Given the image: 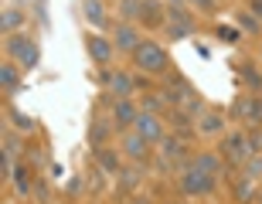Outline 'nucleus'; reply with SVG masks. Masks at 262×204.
I'll use <instances>...</instances> for the list:
<instances>
[{
    "label": "nucleus",
    "mask_w": 262,
    "mask_h": 204,
    "mask_svg": "<svg viewBox=\"0 0 262 204\" xmlns=\"http://www.w3.org/2000/svg\"><path fill=\"white\" fill-rule=\"evenodd\" d=\"M109 116H113L119 136H123V133H129V129H133L136 116H140V102H136V99H116V102H113V109H109Z\"/></svg>",
    "instance_id": "nucleus-18"
},
{
    "label": "nucleus",
    "mask_w": 262,
    "mask_h": 204,
    "mask_svg": "<svg viewBox=\"0 0 262 204\" xmlns=\"http://www.w3.org/2000/svg\"><path fill=\"white\" fill-rule=\"evenodd\" d=\"M174 191H177V197H187V201H208V197H214L222 191V177L184 167V170L174 174Z\"/></svg>",
    "instance_id": "nucleus-1"
},
{
    "label": "nucleus",
    "mask_w": 262,
    "mask_h": 204,
    "mask_svg": "<svg viewBox=\"0 0 262 204\" xmlns=\"http://www.w3.org/2000/svg\"><path fill=\"white\" fill-rule=\"evenodd\" d=\"M167 204H191L187 197H177V201H167Z\"/></svg>",
    "instance_id": "nucleus-42"
},
{
    "label": "nucleus",
    "mask_w": 262,
    "mask_h": 204,
    "mask_svg": "<svg viewBox=\"0 0 262 204\" xmlns=\"http://www.w3.org/2000/svg\"><path fill=\"white\" fill-rule=\"evenodd\" d=\"M201 31V20L191 7H167V28H164V38L167 41H184V38H194Z\"/></svg>",
    "instance_id": "nucleus-4"
},
{
    "label": "nucleus",
    "mask_w": 262,
    "mask_h": 204,
    "mask_svg": "<svg viewBox=\"0 0 262 204\" xmlns=\"http://www.w3.org/2000/svg\"><path fill=\"white\" fill-rule=\"evenodd\" d=\"M109 38L116 44V55H133V51L143 44V28L133 24V20H116L113 31H109Z\"/></svg>",
    "instance_id": "nucleus-11"
},
{
    "label": "nucleus",
    "mask_w": 262,
    "mask_h": 204,
    "mask_svg": "<svg viewBox=\"0 0 262 204\" xmlns=\"http://www.w3.org/2000/svg\"><path fill=\"white\" fill-rule=\"evenodd\" d=\"M116 10H119V20H140V10H143V0H116Z\"/></svg>",
    "instance_id": "nucleus-32"
},
{
    "label": "nucleus",
    "mask_w": 262,
    "mask_h": 204,
    "mask_svg": "<svg viewBox=\"0 0 262 204\" xmlns=\"http://www.w3.org/2000/svg\"><path fill=\"white\" fill-rule=\"evenodd\" d=\"M214 34H218V41H238V31H235L232 24H218Z\"/></svg>",
    "instance_id": "nucleus-38"
},
{
    "label": "nucleus",
    "mask_w": 262,
    "mask_h": 204,
    "mask_svg": "<svg viewBox=\"0 0 262 204\" xmlns=\"http://www.w3.org/2000/svg\"><path fill=\"white\" fill-rule=\"evenodd\" d=\"M31 197H34L38 204H51V197H55V194H51V180H48L45 174H38V177H34V187H31Z\"/></svg>",
    "instance_id": "nucleus-30"
},
{
    "label": "nucleus",
    "mask_w": 262,
    "mask_h": 204,
    "mask_svg": "<svg viewBox=\"0 0 262 204\" xmlns=\"http://www.w3.org/2000/svg\"><path fill=\"white\" fill-rule=\"evenodd\" d=\"M4 153H10L14 160H24V153H28V143H24V133H20V129H10V133H4Z\"/></svg>",
    "instance_id": "nucleus-28"
},
{
    "label": "nucleus",
    "mask_w": 262,
    "mask_h": 204,
    "mask_svg": "<svg viewBox=\"0 0 262 204\" xmlns=\"http://www.w3.org/2000/svg\"><path fill=\"white\" fill-rule=\"evenodd\" d=\"M82 177H85V187H89V194H92V197L106 194V191H109V184H113V177H109L106 170H102V167L96 164V160H89V164H85Z\"/></svg>",
    "instance_id": "nucleus-22"
},
{
    "label": "nucleus",
    "mask_w": 262,
    "mask_h": 204,
    "mask_svg": "<svg viewBox=\"0 0 262 204\" xmlns=\"http://www.w3.org/2000/svg\"><path fill=\"white\" fill-rule=\"evenodd\" d=\"M116 136H119V129H116V123H113V116H109L106 109H96V112H92V123H89V146H92V150L113 146Z\"/></svg>",
    "instance_id": "nucleus-12"
},
{
    "label": "nucleus",
    "mask_w": 262,
    "mask_h": 204,
    "mask_svg": "<svg viewBox=\"0 0 262 204\" xmlns=\"http://www.w3.org/2000/svg\"><path fill=\"white\" fill-rule=\"evenodd\" d=\"M187 167L204 170V174H214V177H225V170H228V164L218 156V150H194V153L187 156Z\"/></svg>",
    "instance_id": "nucleus-19"
},
{
    "label": "nucleus",
    "mask_w": 262,
    "mask_h": 204,
    "mask_svg": "<svg viewBox=\"0 0 262 204\" xmlns=\"http://www.w3.org/2000/svg\"><path fill=\"white\" fill-rule=\"evenodd\" d=\"M259 58H262V48H259Z\"/></svg>",
    "instance_id": "nucleus-44"
},
{
    "label": "nucleus",
    "mask_w": 262,
    "mask_h": 204,
    "mask_svg": "<svg viewBox=\"0 0 262 204\" xmlns=\"http://www.w3.org/2000/svg\"><path fill=\"white\" fill-rule=\"evenodd\" d=\"M24 164H28L31 170H34V174H45V167H51V153H48V146H41V143H28Z\"/></svg>",
    "instance_id": "nucleus-27"
},
{
    "label": "nucleus",
    "mask_w": 262,
    "mask_h": 204,
    "mask_svg": "<svg viewBox=\"0 0 262 204\" xmlns=\"http://www.w3.org/2000/svg\"><path fill=\"white\" fill-rule=\"evenodd\" d=\"M129 65H133L136 72H146V75L164 78L167 72L174 68V61H170V51H167L157 38H143V44L129 55Z\"/></svg>",
    "instance_id": "nucleus-2"
},
{
    "label": "nucleus",
    "mask_w": 262,
    "mask_h": 204,
    "mask_svg": "<svg viewBox=\"0 0 262 204\" xmlns=\"http://www.w3.org/2000/svg\"><path fill=\"white\" fill-rule=\"evenodd\" d=\"M92 160H96L113 180H116V174L126 167V156H123V150H116V146H99V150H92Z\"/></svg>",
    "instance_id": "nucleus-21"
},
{
    "label": "nucleus",
    "mask_w": 262,
    "mask_h": 204,
    "mask_svg": "<svg viewBox=\"0 0 262 204\" xmlns=\"http://www.w3.org/2000/svg\"><path fill=\"white\" fill-rule=\"evenodd\" d=\"M20 72H24V68H20L17 61H10V58L0 65V85H4V96L7 99L20 88Z\"/></svg>",
    "instance_id": "nucleus-26"
},
{
    "label": "nucleus",
    "mask_w": 262,
    "mask_h": 204,
    "mask_svg": "<svg viewBox=\"0 0 262 204\" xmlns=\"http://www.w3.org/2000/svg\"><path fill=\"white\" fill-rule=\"evenodd\" d=\"M187 4H191V10L201 14V17H211V14H218V10L225 7V0H187Z\"/></svg>",
    "instance_id": "nucleus-34"
},
{
    "label": "nucleus",
    "mask_w": 262,
    "mask_h": 204,
    "mask_svg": "<svg viewBox=\"0 0 262 204\" xmlns=\"http://www.w3.org/2000/svg\"><path fill=\"white\" fill-rule=\"evenodd\" d=\"M255 204H262V191H259V201H255Z\"/></svg>",
    "instance_id": "nucleus-43"
},
{
    "label": "nucleus",
    "mask_w": 262,
    "mask_h": 204,
    "mask_svg": "<svg viewBox=\"0 0 262 204\" xmlns=\"http://www.w3.org/2000/svg\"><path fill=\"white\" fill-rule=\"evenodd\" d=\"M10 123H14V126H17L24 136H31L34 129H41L38 123H34V119H31V116H24V112H17V109H10Z\"/></svg>",
    "instance_id": "nucleus-35"
},
{
    "label": "nucleus",
    "mask_w": 262,
    "mask_h": 204,
    "mask_svg": "<svg viewBox=\"0 0 262 204\" xmlns=\"http://www.w3.org/2000/svg\"><path fill=\"white\" fill-rule=\"evenodd\" d=\"M41 4H45V0H41Z\"/></svg>",
    "instance_id": "nucleus-46"
},
{
    "label": "nucleus",
    "mask_w": 262,
    "mask_h": 204,
    "mask_svg": "<svg viewBox=\"0 0 262 204\" xmlns=\"http://www.w3.org/2000/svg\"><path fill=\"white\" fill-rule=\"evenodd\" d=\"M146 180H150V170H146V167L126 164V167L116 174V180H113V197H116L119 204H126L133 194H140V191H143Z\"/></svg>",
    "instance_id": "nucleus-7"
},
{
    "label": "nucleus",
    "mask_w": 262,
    "mask_h": 204,
    "mask_svg": "<svg viewBox=\"0 0 262 204\" xmlns=\"http://www.w3.org/2000/svg\"><path fill=\"white\" fill-rule=\"evenodd\" d=\"M20 24H24V17H20V10L7 7L4 14H0V28H4V38H7V34H17V31H20Z\"/></svg>",
    "instance_id": "nucleus-31"
},
{
    "label": "nucleus",
    "mask_w": 262,
    "mask_h": 204,
    "mask_svg": "<svg viewBox=\"0 0 262 204\" xmlns=\"http://www.w3.org/2000/svg\"><path fill=\"white\" fill-rule=\"evenodd\" d=\"M225 187H228V197H232L235 204H255L259 201V191H262V180L242 174V170H235V174L225 180Z\"/></svg>",
    "instance_id": "nucleus-10"
},
{
    "label": "nucleus",
    "mask_w": 262,
    "mask_h": 204,
    "mask_svg": "<svg viewBox=\"0 0 262 204\" xmlns=\"http://www.w3.org/2000/svg\"><path fill=\"white\" fill-rule=\"evenodd\" d=\"M146 34H164L167 28V4L164 0H143V10H140V20H136Z\"/></svg>",
    "instance_id": "nucleus-17"
},
{
    "label": "nucleus",
    "mask_w": 262,
    "mask_h": 204,
    "mask_svg": "<svg viewBox=\"0 0 262 204\" xmlns=\"http://www.w3.org/2000/svg\"><path fill=\"white\" fill-rule=\"evenodd\" d=\"M228 116H232L235 123H242V126H262V96H255V92H238V96L232 99Z\"/></svg>",
    "instance_id": "nucleus-8"
},
{
    "label": "nucleus",
    "mask_w": 262,
    "mask_h": 204,
    "mask_svg": "<svg viewBox=\"0 0 262 204\" xmlns=\"http://www.w3.org/2000/svg\"><path fill=\"white\" fill-rule=\"evenodd\" d=\"M96 82L113 99H136V72L133 68H99Z\"/></svg>",
    "instance_id": "nucleus-3"
},
{
    "label": "nucleus",
    "mask_w": 262,
    "mask_h": 204,
    "mask_svg": "<svg viewBox=\"0 0 262 204\" xmlns=\"http://www.w3.org/2000/svg\"><path fill=\"white\" fill-rule=\"evenodd\" d=\"M164 123H167V129H170V133H177L181 140H187L191 146L198 143V119L191 116V112H184V109L170 106V109L164 112Z\"/></svg>",
    "instance_id": "nucleus-14"
},
{
    "label": "nucleus",
    "mask_w": 262,
    "mask_h": 204,
    "mask_svg": "<svg viewBox=\"0 0 262 204\" xmlns=\"http://www.w3.org/2000/svg\"><path fill=\"white\" fill-rule=\"evenodd\" d=\"M4 48H7V58L10 61H17L24 72H31V68H38L41 61V48H38V41L31 38V34H7V41H4Z\"/></svg>",
    "instance_id": "nucleus-6"
},
{
    "label": "nucleus",
    "mask_w": 262,
    "mask_h": 204,
    "mask_svg": "<svg viewBox=\"0 0 262 204\" xmlns=\"http://www.w3.org/2000/svg\"><path fill=\"white\" fill-rule=\"evenodd\" d=\"M228 112H222V109H208L201 119H198V140H208V143H218L225 133H228Z\"/></svg>",
    "instance_id": "nucleus-13"
},
{
    "label": "nucleus",
    "mask_w": 262,
    "mask_h": 204,
    "mask_svg": "<svg viewBox=\"0 0 262 204\" xmlns=\"http://www.w3.org/2000/svg\"><path fill=\"white\" fill-rule=\"evenodd\" d=\"M82 194H89V187H85V177H82V174L68 177V180H65V197H68V201H78Z\"/></svg>",
    "instance_id": "nucleus-33"
},
{
    "label": "nucleus",
    "mask_w": 262,
    "mask_h": 204,
    "mask_svg": "<svg viewBox=\"0 0 262 204\" xmlns=\"http://www.w3.org/2000/svg\"><path fill=\"white\" fill-rule=\"evenodd\" d=\"M4 204H10V201H4Z\"/></svg>",
    "instance_id": "nucleus-45"
},
{
    "label": "nucleus",
    "mask_w": 262,
    "mask_h": 204,
    "mask_svg": "<svg viewBox=\"0 0 262 204\" xmlns=\"http://www.w3.org/2000/svg\"><path fill=\"white\" fill-rule=\"evenodd\" d=\"M235 20H238V28H242L245 34H252V38H262V20L255 17V14H252L249 7L238 10V14H235Z\"/></svg>",
    "instance_id": "nucleus-29"
},
{
    "label": "nucleus",
    "mask_w": 262,
    "mask_h": 204,
    "mask_svg": "<svg viewBox=\"0 0 262 204\" xmlns=\"http://www.w3.org/2000/svg\"><path fill=\"white\" fill-rule=\"evenodd\" d=\"M245 140L252 146V153H262V126H245Z\"/></svg>",
    "instance_id": "nucleus-37"
},
{
    "label": "nucleus",
    "mask_w": 262,
    "mask_h": 204,
    "mask_svg": "<svg viewBox=\"0 0 262 204\" xmlns=\"http://www.w3.org/2000/svg\"><path fill=\"white\" fill-rule=\"evenodd\" d=\"M82 14H85V20H89L96 31H106V28H109L106 0H82Z\"/></svg>",
    "instance_id": "nucleus-24"
},
{
    "label": "nucleus",
    "mask_w": 262,
    "mask_h": 204,
    "mask_svg": "<svg viewBox=\"0 0 262 204\" xmlns=\"http://www.w3.org/2000/svg\"><path fill=\"white\" fill-rule=\"evenodd\" d=\"M249 10H252L255 17H259V20H262V0H249Z\"/></svg>",
    "instance_id": "nucleus-40"
},
{
    "label": "nucleus",
    "mask_w": 262,
    "mask_h": 204,
    "mask_svg": "<svg viewBox=\"0 0 262 204\" xmlns=\"http://www.w3.org/2000/svg\"><path fill=\"white\" fill-rule=\"evenodd\" d=\"M126 204H160V201H157L154 194H146V191H140V194H133Z\"/></svg>",
    "instance_id": "nucleus-39"
},
{
    "label": "nucleus",
    "mask_w": 262,
    "mask_h": 204,
    "mask_svg": "<svg viewBox=\"0 0 262 204\" xmlns=\"http://www.w3.org/2000/svg\"><path fill=\"white\" fill-rule=\"evenodd\" d=\"M242 174H249V177H255V180H262V153H252L249 160L242 164Z\"/></svg>",
    "instance_id": "nucleus-36"
},
{
    "label": "nucleus",
    "mask_w": 262,
    "mask_h": 204,
    "mask_svg": "<svg viewBox=\"0 0 262 204\" xmlns=\"http://www.w3.org/2000/svg\"><path fill=\"white\" fill-rule=\"evenodd\" d=\"M218 156H222L228 167H238L242 170V164L252 156V146H249V140H245V126H238V129H228V133L218 140Z\"/></svg>",
    "instance_id": "nucleus-5"
},
{
    "label": "nucleus",
    "mask_w": 262,
    "mask_h": 204,
    "mask_svg": "<svg viewBox=\"0 0 262 204\" xmlns=\"http://www.w3.org/2000/svg\"><path fill=\"white\" fill-rule=\"evenodd\" d=\"M136 102H140L143 112H157V116H164L167 109H170V102H167V96H164V88H160V85H157L154 92H140Z\"/></svg>",
    "instance_id": "nucleus-25"
},
{
    "label": "nucleus",
    "mask_w": 262,
    "mask_h": 204,
    "mask_svg": "<svg viewBox=\"0 0 262 204\" xmlns=\"http://www.w3.org/2000/svg\"><path fill=\"white\" fill-rule=\"evenodd\" d=\"M167 7H187V0H164Z\"/></svg>",
    "instance_id": "nucleus-41"
},
{
    "label": "nucleus",
    "mask_w": 262,
    "mask_h": 204,
    "mask_svg": "<svg viewBox=\"0 0 262 204\" xmlns=\"http://www.w3.org/2000/svg\"><path fill=\"white\" fill-rule=\"evenodd\" d=\"M85 51H89V58H92V65H99V68H109L113 58H116V44H113V38L99 34V31H89L85 34Z\"/></svg>",
    "instance_id": "nucleus-15"
},
{
    "label": "nucleus",
    "mask_w": 262,
    "mask_h": 204,
    "mask_svg": "<svg viewBox=\"0 0 262 204\" xmlns=\"http://www.w3.org/2000/svg\"><path fill=\"white\" fill-rule=\"evenodd\" d=\"M133 133L143 136L150 146H157L167 133H170V129H167L164 116H157V112H143V109H140V116H136V123H133Z\"/></svg>",
    "instance_id": "nucleus-16"
},
{
    "label": "nucleus",
    "mask_w": 262,
    "mask_h": 204,
    "mask_svg": "<svg viewBox=\"0 0 262 204\" xmlns=\"http://www.w3.org/2000/svg\"><path fill=\"white\" fill-rule=\"evenodd\" d=\"M119 150H123V156H126V164H140V167H146V170H154V156H157V150L146 143L143 136H136L133 129L119 136Z\"/></svg>",
    "instance_id": "nucleus-9"
},
{
    "label": "nucleus",
    "mask_w": 262,
    "mask_h": 204,
    "mask_svg": "<svg viewBox=\"0 0 262 204\" xmlns=\"http://www.w3.org/2000/svg\"><path fill=\"white\" fill-rule=\"evenodd\" d=\"M34 170H31L28 164H24V160H17V164H14V174H10V184H14V194L17 197H28L31 194V187H34Z\"/></svg>",
    "instance_id": "nucleus-23"
},
{
    "label": "nucleus",
    "mask_w": 262,
    "mask_h": 204,
    "mask_svg": "<svg viewBox=\"0 0 262 204\" xmlns=\"http://www.w3.org/2000/svg\"><path fill=\"white\" fill-rule=\"evenodd\" d=\"M235 72H238V82H242L245 92L262 96V68L255 65V58H238L235 61Z\"/></svg>",
    "instance_id": "nucleus-20"
}]
</instances>
